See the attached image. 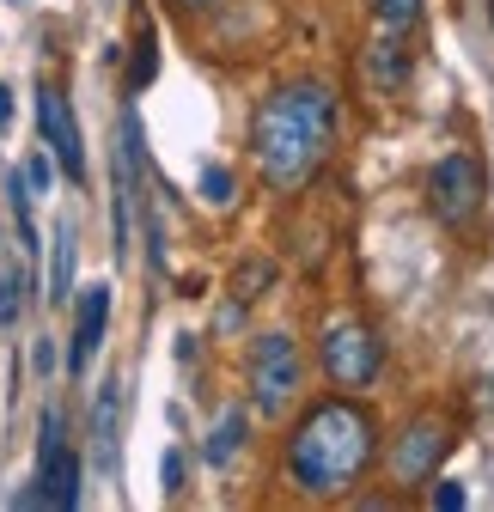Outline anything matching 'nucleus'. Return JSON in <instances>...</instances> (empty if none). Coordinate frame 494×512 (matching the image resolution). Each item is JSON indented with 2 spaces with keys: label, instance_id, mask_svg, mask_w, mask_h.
I'll return each mask as SVG.
<instances>
[{
  "label": "nucleus",
  "instance_id": "423d86ee",
  "mask_svg": "<svg viewBox=\"0 0 494 512\" xmlns=\"http://www.w3.org/2000/svg\"><path fill=\"white\" fill-rule=\"evenodd\" d=\"M37 128H43V147H49V159L68 171L74 183L86 177V147H80V122H74V110H68V98H61L55 86H37Z\"/></svg>",
  "mask_w": 494,
  "mask_h": 512
},
{
  "label": "nucleus",
  "instance_id": "2eb2a0df",
  "mask_svg": "<svg viewBox=\"0 0 494 512\" xmlns=\"http://www.w3.org/2000/svg\"><path fill=\"white\" fill-rule=\"evenodd\" d=\"M25 311V269H0V330H13Z\"/></svg>",
  "mask_w": 494,
  "mask_h": 512
},
{
  "label": "nucleus",
  "instance_id": "f257e3e1",
  "mask_svg": "<svg viewBox=\"0 0 494 512\" xmlns=\"http://www.w3.org/2000/svg\"><path fill=\"white\" fill-rule=\"evenodd\" d=\"M379 458V415L342 397H318L287 433V482L305 500H348Z\"/></svg>",
  "mask_w": 494,
  "mask_h": 512
},
{
  "label": "nucleus",
  "instance_id": "f8f14e48",
  "mask_svg": "<svg viewBox=\"0 0 494 512\" xmlns=\"http://www.w3.org/2000/svg\"><path fill=\"white\" fill-rule=\"evenodd\" d=\"M238 452H244V409H226V415L214 421V433H208V464L226 470Z\"/></svg>",
  "mask_w": 494,
  "mask_h": 512
},
{
  "label": "nucleus",
  "instance_id": "ddd939ff",
  "mask_svg": "<svg viewBox=\"0 0 494 512\" xmlns=\"http://www.w3.org/2000/svg\"><path fill=\"white\" fill-rule=\"evenodd\" d=\"M74 293V226L55 232V263H49V305H61Z\"/></svg>",
  "mask_w": 494,
  "mask_h": 512
},
{
  "label": "nucleus",
  "instance_id": "1a4fd4ad",
  "mask_svg": "<svg viewBox=\"0 0 494 512\" xmlns=\"http://www.w3.org/2000/svg\"><path fill=\"white\" fill-rule=\"evenodd\" d=\"M366 80H373L379 92H403V80H409V55H403V37H397V31L366 49Z\"/></svg>",
  "mask_w": 494,
  "mask_h": 512
},
{
  "label": "nucleus",
  "instance_id": "412c9836",
  "mask_svg": "<svg viewBox=\"0 0 494 512\" xmlns=\"http://www.w3.org/2000/svg\"><path fill=\"white\" fill-rule=\"evenodd\" d=\"M177 488H183V452L171 445V452H165V494H177Z\"/></svg>",
  "mask_w": 494,
  "mask_h": 512
},
{
  "label": "nucleus",
  "instance_id": "f03ea898",
  "mask_svg": "<svg viewBox=\"0 0 494 512\" xmlns=\"http://www.w3.org/2000/svg\"><path fill=\"white\" fill-rule=\"evenodd\" d=\"M336 141V92L318 86V80H299V86H281L257 104L251 116V153H257V171L269 189L293 196V189L312 183V171L324 165Z\"/></svg>",
  "mask_w": 494,
  "mask_h": 512
},
{
  "label": "nucleus",
  "instance_id": "6ab92c4d",
  "mask_svg": "<svg viewBox=\"0 0 494 512\" xmlns=\"http://www.w3.org/2000/svg\"><path fill=\"white\" fill-rule=\"evenodd\" d=\"M269 281H275V263H244L232 287H238V299H244V305H251V299H263V293H269Z\"/></svg>",
  "mask_w": 494,
  "mask_h": 512
},
{
  "label": "nucleus",
  "instance_id": "7ed1b4c3",
  "mask_svg": "<svg viewBox=\"0 0 494 512\" xmlns=\"http://www.w3.org/2000/svg\"><path fill=\"white\" fill-rule=\"evenodd\" d=\"M244 384H251L257 415L281 421V415L299 403V391H305V360H299V342H293L287 330H263V336L251 342V360H244Z\"/></svg>",
  "mask_w": 494,
  "mask_h": 512
},
{
  "label": "nucleus",
  "instance_id": "9d476101",
  "mask_svg": "<svg viewBox=\"0 0 494 512\" xmlns=\"http://www.w3.org/2000/svg\"><path fill=\"white\" fill-rule=\"evenodd\" d=\"M37 482L49 488V506L55 512H74L80 506V452H61L49 470H37Z\"/></svg>",
  "mask_w": 494,
  "mask_h": 512
},
{
  "label": "nucleus",
  "instance_id": "4468645a",
  "mask_svg": "<svg viewBox=\"0 0 494 512\" xmlns=\"http://www.w3.org/2000/svg\"><path fill=\"white\" fill-rule=\"evenodd\" d=\"M421 7H427V0H373V13H379V25H385V31H397V37L421 25Z\"/></svg>",
  "mask_w": 494,
  "mask_h": 512
},
{
  "label": "nucleus",
  "instance_id": "5701e85b",
  "mask_svg": "<svg viewBox=\"0 0 494 512\" xmlns=\"http://www.w3.org/2000/svg\"><path fill=\"white\" fill-rule=\"evenodd\" d=\"M13 122V86H0V128Z\"/></svg>",
  "mask_w": 494,
  "mask_h": 512
},
{
  "label": "nucleus",
  "instance_id": "a211bd4d",
  "mask_svg": "<svg viewBox=\"0 0 494 512\" xmlns=\"http://www.w3.org/2000/svg\"><path fill=\"white\" fill-rule=\"evenodd\" d=\"M232 196H238L232 171H226V165H202V202H214V208H232Z\"/></svg>",
  "mask_w": 494,
  "mask_h": 512
},
{
  "label": "nucleus",
  "instance_id": "b1692460",
  "mask_svg": "<svg viewBox=\"0 0 494 512\" xmlns=\"http://www.w3.org/2000/svg\"><path fill=\"white\" fill-rule=\"evenodd\" d=\"M177 13H202V7H214V0H171Z\"/></svg>",
  "mask_w": 494,
  "mask_h": 512
},
{
  "label": "nucleus",
  "instance_id": "39448f33",
  "mask_svg": "<svg viewBox=\"0 0 494 512\" xmlns=\"http://www.w3.org/2000/svg\"><path fill=\"white\" fill-rule=\"evenodd\" d=\"M318 360H324L330 384H342V391H366V384L379 378V366H385V342H379V330H366V324H336V330H324Z\"/></svg>",
  "mask_w": 494,
  "mask_h": 512
},
{
  "label": "nucleus",
  "instance_id": "4be33fe9",
  "mask_svg": "<svg viewBox=\"0 0 494 512\" xmlns=\"http://www.w3.org/2000/svg\"><path fill=\"white\" fill-rule=\"evenodd\" d=\"M434 506H440V512H458V506H464V488H458V482H440V488H434Z\"/></svg>",
  "mask_w": 494,
  "mask_h": 512
},
{
  "label": "nucleus",
  "instance_id": "20e7f679",
  "mask_svg": "<svg viewBox=\"0 0 494 512\" xmlns=\"http://www.w3.org/2000/svg\"><path fill=\"white\" fill-rule=\"evenodd\" d=\"M482 196H488V171H482L476 153H446L434 171H427V208H434V220H446V226H470Z\"/></svg>",
  "mask_w": 494,
  "mask_h": 512
},
{
  "label": "nucleus",
  "instance_id": "9b49d317",
  "mask_svg": "<svg viewBox=\"0 0 494 512\" xmlns=\"http://www.w3.org/2000/svg\"><path fill=\"white\" fill-rule=\"evenodd\" d=\"M116 409H122V391H116V378L98 391V415H92V445H98V464L116 470Z\"/></svg>",
  "mask_w": 494,
  "mask_h": 512
},
{
  "label": "nucleus",
  "instance_id": "aec40b11",
  "mask_svg": "<svg viewBox=\"0 0 494 512\" xmlns=\"http://www.w3.org/2000/svg\"><path fill=\"white\" fill-rule=\"evenodd\" d=\"M49 177H55V159H49V147H43V153H31V159H25V183H31V196H37V189H49Z\"/></svg>",
  "mask_w": 494,
  "mask_h": 512
},
{
  "label": "nucleus",
  "instance_id": "6e6552de",
  "mask_svg": "<svg viewBox=\"0 0 494 512\" xmlns=\"http://www.w3.org/2000/svg\"><path fill=\"white\" fill-rule=\"evenodd\" d=\"M104 324H110V287H86L80 293V311H74V342H68V372L80 378L104 342Z\"/></svg>",
  "mask_w": 494,
  "mask_h": 512
},
{
  "label": "nucleus",
  "instance_id": "f3484780",
  "mask_svg": "<svg viewBox=\"0 0 494 512\" xmlns=\"http://www.w3.org/2000/svg\"><path fill=\"white\" fill-rule=\"evenodd\" d=\"M153 74H159V43H153V31H141V37H135V68H129V92L153 86Z\"/></svg>",
  "mask_w": 494,
  "mask_h": 512
},
{
  "label": "nucleus",
  "instance_id": "dca6fc26",
  "mask_svg": "<svg viewBox=\"0 0 494 512\" xmlns=\"http://www.w3.org/2000/svg\"><path fill=\"white\" fill-rule=\"evenodd\" d=\"M61 452H68V439H61V415L43 409V421H37V470H49Z\"/></svg>",
  "mask_w": 494,
  "mask_h": 512
},
{
  "label": "nucleus",
  "instance_id": "0eeeda50",
  "mask_svg": "<svg viewBox=\"0 0 494 512\" xmlns=\"http://www.w3.org/2000/svg\"><path fill=\"white\" fill-rule=\"evenodd\" d=\"M452 452V433L440 421H409L403 439H397V452H391V476L397 488H421L427 476L440 470V458Z\"/></svg>",
  "mask_w": 494,
  "mask_h": 512
}]
</instances>
